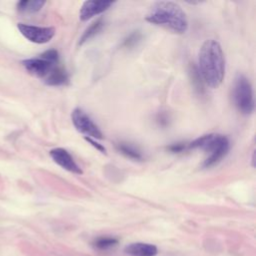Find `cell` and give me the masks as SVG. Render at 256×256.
Masks as SVG:
<instances>
[{"instance_id": "cell-3", "label": "cell", "mask_w": 256, "mask_h": 256, "mask_svg": "<svg viewBox=\"0 0 256 256\" xmlns=\"http://www.w3.org/2000/svg\"><path fill=\"white\" fill-rule=\"evenodd\" d=\"M188 147L191 149H200L208 153V157L203 162V167L210 168L218 164L227 155L230 143L226 136L211 133L193 140Z\"/></svg>"}, {"instance_id": "cell-11", "label": "cell", "mask_w": 256, "mask_h": 256, "mask_svg": "<svg viewBox=\"0 0 256 256\" xmlns=\"http://www.w3.org/2000/svg\"><path fill=\"white\" fill-rule=\"evenodd\" d=\"M45 83L50 86H59L67 83L68 73L63 66L60 64L56 65L54 69L49 73V75L44 79Z\"/></svg>"}, {"instance_id": "cell-12", "label": "cell", "mask_w": 256, "mask_h": 256, "mask_svg": "<svg viewBox=\"0 0 256 256\" xmlns=\"http://www.w3.org/2000/svg\"><path fill=\"white\" fill-rule=\"evenodd\" d=\"M45 4L42 0H23L17 3V9L24 13H34L39 11Z\"/></svg>"}, {"instance_id": "cell-1", "label": "cell", "mask_w": 256, "mask_h": 256, "mask_svg": "<svg viewBox=\"0 0 256 256\" xmlns=\"http://www.w3.org/2000/svg\"><path fill=\"white\" fill-rule=\"evenodd\" d=\"M199 72L205 82L211 88H218L225 75V57L221 45L213 39L206 40L198 55Z\"/></svg>"}, {"instance_id": "cell-15", "label": "cell", "mask_w": 256, "mask_h": 256, "mask_svg": "<svg viewBox=\"0 0 256 256\" xmlns=\"http://www.w3.org/2000/svg\"><path fill=\"white\" fill-rule=\"evenodd\" d=\"M117 244V239L112 237H100L94 242V246L98 249L105 250L111 248Z\"/></svg>"}, {"instance_id": "cell-17", "label": "cell", "mask_w": 256, "mask_h": 256, "mask_svg": "<svg viewBox=\"0 0 256 256\" xmlns=\"http://www.w3.org/2000/svg\"><path fill=\"white\" fill-rule=\"evenodd\" d=\"M84 139L87 141V142H89L93 147H95L97 150H99L100 152H102V153H105L106 152V149H105V147L102 145V144H100V143H98V142H96L94 139H92V138H89V137H84Z\"/></svg>"}, {"instance_id": "cell-6", "label": "cell", "mask_w": 256, "mask_h": 256, "mask_svg": "<svg viewBox=\"0 0 256 256\" xmlns=\"http://www.w3.org/2000/svg\"><path fill=\"white\" fill-rule=\"evenodd\" d=\"M72 123L75 128L85 134V137L94 138V139H102L103 135L98 126L92 121V119L80 108H75L71 114Z\"/></svg>"}, {"instance_id": "cell-7", "label": "cell", "mask_w": 256, "mask_h": 256, "mask_svg": "<svg viewBox=\"0 0 256 256\" xmlns=\"http://www.w3.org/2000/svg\"><path fill=\"white\" fill-rule=\"evenodd\" d=\"M20 33L29 41L37 44L49 42L55 35L53 27H41L19 23L17 25Z\"/></svg>"}, {"instance_id": "cell-10", "label": "cell", "mask_w": 256, "mask_h": 256, "mask_svg": "<svg viewBox=\"0 0 256 256\" xmlns=\"http://www.w3.org/2000/svg\"><path fill=\"white\" fill-rule=\"evenodd\" d=\"M125 253L131 256H155L157 248L147 243H132L125 247Z\"/></svg>"}, {"instance_id": "cell-2", "label": "cell", "mask_w": 256, "mask_h": 256, "mask_svg": "<svg viewBox=\"0 0 256 256\" xmlns=\"http://www.w3.org/2000/svg\"><path fill=\"white\" fill-rule=\"evenodd\" d=\"M151 24L164 27L176 34H183L188 29V20L183 9L172 1L155 2L145 17Z\"/></svg>"}, {"instance_id": "cell-18", "label": "cell", "mask_w": 256, "mask_h": 256, "mask_svg": "<svg viewBox=\"0 0 256 256\" xmlns=\"http://www.w3.org/2000/svg\"><path fill=\"white\" fill-rule=\"evenodd\" d=\"M186 148V145L184 143H174L172 145H170L168 147V149L171 151V152H174V153H178V152H182L184 149Z\"/></svg>"}, {"instance_id": "cell-8", "label": "cell", "mask_w": 256, "mask_h": 256, "mask_svg": "<svg viewBox=\"0 0 256 256\" xmlns=\"http://www.w3.org/2000/svg\"><path fill=\"white\" fill-rule=\"evenodd\" d=\"M50 156L54 160L56 164H58L63 169L74 173V174H82L81 168L74 161L73 157L70 153L64 148H54L50 151Z\"/></svg>"}, {"instance_id": "cell-14", "label": "cell", "mask_w": 256, "mask_h": 256, "mask_svg": "<svg viewBox=\"0 0 256 256\" xmlns=\"http://www.w3.org/2000/svg\"><path fill=\"white\" fill-rule=\"evenodd\" d=\"M117 149L123 155H125L126 157H128L130 159H133V160H141L142 159L141 153L134 146H132L128 143H119L117 145Z\"/></svg>"}, {"instance_id": "cell-4", "label": "cell", "mask_w": 256, "mask_h": 256, "mask_svg": "<svg viewBox=\"0 0 256 256\" xmlns=\"http://www.w3.org/2000/svg\"><path fill=\"white\" fill-rule=\"evenodd\" d=\"M233 100L237 109L243 114L254 110L253 90L249 79L243 74H237L233 84Z\"/></svg>"}, {"instance_id": "cell-9", "label": "cell", "mask_w": 256, "mask_h": 256, "mask_svg": "<svg viewBox=\"0 0 256 256\" xmlns=\"http://www.w3.org/2000/svg\"><path fill=\"white\" fill-rule=\"evenodd\" d=\"M111 5H113L112 1H104V0H88L85 1L79 11V18L82 21H86L95 15H98L104 11H106Z\"/></svg>"}, {"instance_id": "cell-5", "label": "cell", "mask_w": 256, "mask_h": 256, "mask_svg": "<svg viewBox=\"0 0 256 256\" xmlns=\"http://www.w3.org/2000/svg\"><path fill=\"white\" fill-rule=\"evenodd\" d=\"M22 64L30 74L45 79L59 64V54L55 49H50L43 52L39 57L24 60Z\"/></svg>"}, {"instance_id": "cell-16", "label": "cell", "mask_w": 256, "mask_h": 256, "mask_svg": "<svg viewBox=\"0 0 256 256\" xmlns=\"http://www.w3.org/2000/svg\"><path fill=\"white\" fill-rule=\"evenodd\" d=\"M141 39V34L139 33V31H135L133 33H131L123 42V46L126 48H130L135 46L139 40Z\"/></svg>"}, {"instance_id": "cell-13", "label": "cell", "mask_w": 256, "mask_h": 256, "mask_svg": "<svg viewBox=\"0 0 256 256\" xmlns=\"http://www.w3.org/2000/svg\"><path fill=\"white\" fill-rule=\"evenodd\" d=\"M103 25H104V22H103V20H102L101 18L98 19V20H96L95 22H93V23L85 30V32H84L83 35L81 36L80 41H79V44H83L84 42H86V41H88L89 39H91L92 37H94V36L102 29Z\"/></svg>"}]
</instances>
